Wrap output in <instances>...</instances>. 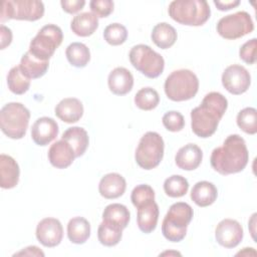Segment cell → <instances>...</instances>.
<instances>
[{
    "instance_id": "cell-7",
    "label": "cell",
    "mask_w": 257,
    "mask_h": 257,
    "mask_svg": "<svg viewBox=\"0 0 257 257\" xmlns=\"http://www.w3.org/2000/svg\"><path fill=\"white\" fill-rule=\"evenodd\" d=\"M128 57L132 65L149 78H156L164 71L165 60L163 56L149 45L138 44L133 46Z\"/></svg>"
},
{
    "instance_id": "cell-14",
    "label": "cell",
    "mask_w": 257,
    "mask_h": 257,
    "mask_svg": "<svg viewBox=\"0 0 257 257\" xmlns=\"http://www.w3.org/2000/svg\"><path fill=\"white\" fill-rule=\"evenodd\" d=\"M63 237V228L59 220L44 218L36 227V238L43 246L51 248L60 244Z\"/></svg>"
},
{
    "instance_id": "cell-6",
    "label": "cell",
    "mask_w": 257,
    "mask_h": 257,
    "mask_svg": "<svg viewBox=\"0 0 257 257\" xmlns=\"http://www.w3.org/2000/svg\"><path fill=\"white\" fill-rule=\"evenodd\" d=\"M30 111L20 102H8L0 111V126L5 136L13 140L22 139L27 131Z\"/></svg>"
},
{
    "instance_id": "cell-37",
    "label": "cell",
    "mask_w": 257,
    "mask_h": 257,
    "mask_svg": "<svg viewBox=\"0 0 257 257\" xmlns=\"http://www.w3.org/2000/svg\"><path fill=\"white\" fill-rule=\"evenodd\" d=\"M131 200L133 205L136 208H139L146 203L155 201V191L150 185H139L134 188L131 195Z\"/></svg>"
},
{
    "instance_id": "cell-9",
    "label": "cell",
    "mask_w": 257,
    "mask_h": 257,
    "mask_svg": "<svg viewBox=\"0 0 257 257\" xmlns=\"http://www.w3.org/2000/svg\"><path fill=\"white\" fill-rule=\"evenodd\" d=\"M63 33L59 26L47 24L43 26L30 41L29 52L36 58L48 61L56 48L61 44Z\"/></svg>"
},
{
    "instance_id": "cell-13",
    "label": "cell",
    "mask_w": 257,
    "mask_h": 257,
    "mask_svg": "<svg viewBox=\"0 0 257 257\" xmlns=\"http://www.w3.org/2000/svg\"><path fill=\"white\" fill-rule=\"evenodd\" d=\"M216 241L225 248H235L243 239L241 224L233 219H224L216 227Z\"/></svg>"
},
{
    "instance_id": "cell-22",
    "label": "cell",
    "mask_w": 257,
    "mask_h": 257,
    "mask_svg": "<svg viewBox=\"0 0 257 257\" xmlns=\"http://www.w3.org/2000/svg\"><path fill=\"white\" fill-rule=\"evenodd\" d=\"M137 222L139 229L146 233H152L158 224L159 219V206L155 201L144 204L143 206L137 208Z\"/></svg>"
},
{
    "instance_id": "cell-42",
    "label": "cell",
    "mask_w": 257,
    "mask_h": 257,
    "mask_svg": "<svg viewBox=\"0 0 257 257\" xmlns=\"http://www.w3.org/2000/svg\"><path fill=\"white\" fill-rule=\"evenodd\" d=\"M0 37H1V49H5L8 45H10L12 41V31L10 28L5 25L0 26Z\"/></svg>"
},
{
    "instance_id": "cell-8",
    "label": "cell",
    "mask_w": 257,
    "mask_h": 257,
    "mask_svg": "<svg viewBox=\"0 0 257 257\" xmlns=\"http://www.w3.org/2000/svg\"><path fill=\"white\" fill-rule=\"evenodd\" d=\"M164 140L156 132L146 133L140 140L136 150L137 164L145 170H152L159 166L164 157Z\"/></svg>"
},
{
    "instance_id": "cell-45",
    "label": "cell",
    "mask_w": 257,
    "mask_h": 257,
    "mask_svg": "<svg viewBox=\"0 0 257 257\" xmlns=\"http://www.w3.org/2000/svg\"><path fill=\"white\" fill-rule=\"evenodd\" d=\"M167 254H169V255H170V254H176V255H181V254H180L179 252H174V253H173V252H164V253H162L161 255H167Z\"/></svg>"
},
{
    "instance_id": "cell-16",
    "label": "cell",
    "mask_w": 257,
    "mask_h": 257,
    "mask_svg": "<svg viewBox=\"0 0 257 257\" xmlns=\"http://www.w3.org/2000/svg\"><path fill=\"white\" fill-rule=\"evenodd\" d=\"M75 158L76 156L72 147L63 140L56 141L48 150V160L56 169L69 167Z\"/></svg>"
},
{
    "instance_id": "cell-17",
    "label": "cell",
    "mask_w": 257,
    "mask_h": 257,
    "mask_svg": "<svg viewBox=\"0 0 257 257\" xmlns=\"http://www.w3.org/2000/svg\"><path fill=\"white\" fill-rule=\"evenodd\" d=\"M107 84L109 90L113 94L124 95L133 88L134 76L128 69L124 67H115L108 74Z\"/></svg>"
},
{
    "instance_id": "cell-10",
    "label": "cell",
    "mask_w": 257,
    "mask_h": 257,
    "mask_svg": "<svg viewBox=\"0 0 257 257\" xmlns=\"http://www.w3.org/2000/svg\"><path fill=\"white\" fill-rule=\"evenodd\" d=\"M44 14L43 2L37 0H4L1 3L0 21L10 19L36 21Z\"/></svg>"
},
{
    "instance_id": "cell-19",
    "label": "cell",
    "mask_w": 257,
    "mask_h": 257,
    "mask_svg": "<svg viewBox=\"0 0 257 257\" xmlns=\"http://www.w3.org/2000/svg\"><path fill=\"white\" fill-rule=\"evenodd\" d=\"M54 111L56 116L62 121L72 123L78 121L83 115V105L75 97H66L56 104Z\"/></svg>"
},
{
    "instance_id": "cell-15",
    "label": "cell",
    "mask_w": 257,
    "mask_h": 257,
    "mask_svg": "<svg viewBox=\"0 0 257 257\" xmlns=\"http://www.w3.org/2000/svg\"><path fill=\"white\" fill-rule=\"evenodd\" d=\"M57 122L48 116H42L35 120L31 127V138L38 146H47L58 135Z\"/></svg>"
},
{
    "instance_id": "cell-31",
    "label": "cell",
    "mask_w": 257,
    "mask_h": 257,
    "mask_svg": "<svg viewBox=\"0 0 257 257\" xmlns=\"http://www.w3.org/2000/svg\"><path fill=\"white\" fill-rule=\"evenodd\" d=\"M122 237V229L102 221L97 229V238L100 244L112 247L118 244Z\"/></svg>"
},
{
    "instance_id": "cell-38",
    "label": "cell",
    "mask_w": 257,
    "mask_h": 257,
    "mask_svg": "<svg viewBox=\"0 0 257 257\" xmlns=\"http://www.w3.org/2000/svg\"><path fill=\"white\" fill-rule=\"evenodd\" d=\"M164 126L170 132H180L185 126V119L182 113L176 110L168 111L164 114L163 118Z\"/></svg>"
},
{
    "instance_id": "cell-25",
    "label": "cell",
    "mask_w": 257,
    "mask_h": 257,
    "mask_svg": "<svg viewBox=\"0 0 257 257\" xmlns=\"http://www.w3.org/2000/svg\"><path fill=\"white\" fill-rule=\"evenodd\" d=\"M98 19L91 12H82L75 15L70 23V28L74 34L81 37H86L97 29Z\"/></svg>"
},
{
    "instance_id": "cell-12",
    "label": "cell",
    "mask_w": 257,
    "mask_h": 257,
    "mask_svg": "<svg viewBox=\"0 0 257 257\" xmlns=\"http://www.w3.org/2000/svg\"><path fill=\"white\" fill-rule=\"evenodd\" d=\"M222 84L230 93L242 94L248 90L251 84V76L244 66L232 64L225 68L222 74Z\"/></svg>"
},
{
    "instance_id": "cell-33",
    "label": "cell",
    "mask_w": 257,
    "mask_h": 257,
    "mask_svg": "<svg viewBox=\"0 0 257 257\" xmlns=\"http://www.w3.org/2000/svg\"><path fill=\"white\" fill-rule=\"evenodd\" d=\"M160 95L153 87H143L135 95L136 105L143 110H152L158 106Z\"/></svg>"
},
{
    "instance_id": "cell-20",
    "label": "cell",
    "mask_w": 257,
    "mask_h": 257,
    "mask_svg": "<svg viewBox=\"0 0 257 257\" xmlns=\"http://www.w3.org/2000/svg\"><path fill=\"white\" fill-rule=\"evenodd\" d=\"M126 188L124 178L117 173L104 175L98 185L99 194L105 199H116L120 197Z\"/></svg>"
},
{
    "instance_id": "cell-2",
    "label": "cell",
    "mask_w": 257,
    "mask_h": 257,
    "mask_svg": "<svg viewBox=\"0 0 257 257\" xmlns=\"http://www.w3.org/2000/svg\"><path fill=\"white\" fill-rule=\"evenodd\" d=\"M248 161L246 143L239 135L228 136L221 147L213 150L210 158L212 168L223 176L243 171Z\"/></svg>"
},
{
    "instance_id": "cell-32",
    "label": "cell",
    "mask_w": 257,
    "mask_h": 257,
    "mask_svg": "<svg viewBox=\"0 0 257 257\" xmlns=\"http://www.w3.org/2000/svg\"><path fill=\"white\" fill-rule=\"evenodd\" d=\"M7 85L11 92L23 94L30 87V79L21 72L19 65H17L9 70L7 74Z\"/></svg>"
},
{
    "instance_id": "cell-34",
    "label": "cell",
    "mask_w": 257,
    "mask_h": 257,
    "mask_svg": "<svg viewBox=\"0 0 257 257\" xmlns=\"http://www.w3.org/2000/svg\"><path fill=\"white\" fill-rule=\"evenodd\" d=\"M189 189L187 179L180 175H173L165 180L164 191L171 198H180L186 195Z\"/></svg>"
},
{
    "instance_id": "cell-11",
    "label": "cell",
    "mask_w": 257,
    "mask_h": 257,
    "mask_svg": "<svg viewBox=\"0 0 257 257\" xmlns=\"http://www.w3.org/2000/svg\"><path fill=\"white\" fill-rule=\"evenodd\" d=\"M254 30V23L250 14L246 11H239L222 17L217 23V32L225 39L234 40L251 33Z\"/></svg>"
},
{
    "instance_id": "cell-43",
    "label": "cell",
    "mask_w": 257,
    "mask_h": 257,
    "mask_svg": "<svg viewBox=\"0 0 257 257\" xmlns=\"http://www.w3.org/2000/svg\"><path fill=\"white\" fill-rule=\"evenodd\" d=\"M214 4L220 11H227L237 7L240 4V1L239 0H228V1L214 0Z\"/></svg>"
},
{
    "instance_id": "cell-44",
    "label": "cell",
    "mask_w": 257,
    "mask_h": 257,
    "mask_svg": "<svg viewBox=\"0 0 257 257\" xmlns=\"http://www.w3.org/2000/svg\"><path fill=\"white\" fill-rule=\"evenodd\" d=\"M44 256V253L37 246H28L23 250L15 253L13 256Z\"/></svg>"
},
{
    "instance_id": "cell-26",
    "label": "cell",
    "mask_w": 257,
    "mask_h": 257,
    "mask_svg": "<svg viewBox=\"0 0 257 257\" xmlns=\"http://www.w3.org/2000/svg\"><path fill=\"white\" fill-rule=\"evenodd\" d=\"M61 140L67 142L72 147L76 158L81 157L85 153L89 143L86 131L80 126H72L67 128L62 134Z\"/></svg>"
},
{
    "instance_id": "cell-5",
    "label": "cell",
    "mask_w": 257,
    "mask_h": 257,
    "mask_svg": "<svg viewBox=\"0 0 257 257\" xmlns=\"http://www.w3.org/2000/svg\"><path fill=\"white\" fill-rule=\"evenodd\" d=\"M164 89L167 97L173 101L189 100L198 92L199 79L189 69H178L166 78Z\"/></svg>"
},
{
    "instance_id": "cell-27",
    "label": "cell",
    "mask_w": 257,
    "mask_h": 257,
    "mask_svg": "<svg viewBox=\"0 0 257 257\" xmlns=\"http://www.w3.org/2000/svg\"><path fill=\"white\" fill-rule=\"evenodd\" d=\"M131 219L128 209L118 203L107 205L102 212V221L119 227L120 229L126 228Z\"/></svg>"
},
{
    "instance_id": "cell-39",
    "label": "cell",
    "mask_w": 257,
    "mask_h": 257,
    "mask_svg": "<svg viewBox=\"0 0 257 257\" xmlns=\"http://www.w3.org/2000/svg\"><path fill=\"white\" fill-rule=\"evenodd\" d=\"M256 45H257V39L252 38L248 41H246L239 50V56L240 58L247 64H254L256 61Z\"/></svg>"
},
{
    "instance_id": "cell-24",
    "label": "cell",
    "mask_w": 257,
    "mask_h": 257,
    "mask_svg": "<svg viewBox=\"0 0 257 257\" xmlns=\"http://www.w3.org/2000/svg\"><path fill=\"white\" fill-rule=\"evenodd\" d=\"M19 67L21 72L27 78L35 79L43 76L46 73L49 67V61L40 60L27 51L22 55Z\"/></svg>"
},
{
    "instance_id": "cell-4",
    "label": "cell",
    "mask_w": 257,
    "mask_h": 257,
    "mask_svg": "<svg viewBox=\"0 0 257 257\" xmlns=\"http://www.w3.org/2000/svg\"><path fill=\"white\" fill-rule=\"evenodd\" d=\"M193 208L184 202L173 204L167 212L163 223L162 233L171 242L182 241L187 234V227L193 219Z\"/></svg>"
},
{
    "instance_id": "cell-3",
    "label": "cell",
    "mask_w": 257,
    "mask_h": 257,
    "mask_svg": "<svg viewBox=\"0 0 257 257\" xmlns=\"http://www.w3.org/2000/svg\"><path fill=\"white\" fill-rule=\"evenodd\" d=\"M168 12L173 20L189 26H201L211 15L210 6L205 0H175L170 3Z\"/></svg>"
},
{
    "instance_id": "cell-23",
    "label": "cell",
    "mask_w": 257,
    "mask_h": 257,
    "mask_svg": "<svg viewBox=\"0 0 257 257\" xmlns=\"http://www.w3.org/2000/svg\"><path fill=\"white\" fill-rule=\"evenodd\" d=\"M218 196L215 185L208 181H201L194 185L191 191L192 201L199 207H208L212 205Z\"/></svg>"
},
{
    "instance_id": "cell-30",
    "label": "cell",
    "mask_w": 257,
    "mask_h": 257,
    "mask_svg": "<svg viewBox=\"0 0 257 257\" xmlns=\"http://www.w3.org/2000/svg\"><path fill=\"white\" fill-rule=\"evenodd\" d=\"M68 62L75 67H84L90 60L88 47L81 42H72L65 50Z\"/></svg>"
},
{
    "instance_id": "cell-35",
    "label": "cell",
    "mask_w": 257,
    "mask_h": 257,
    "mask_svg": "<svg viewBox=\"0 0 257 257\" xmlns=\"http://www.w3.org/2000/svg\"><path fill=\"white\" fill-rule=\"evenodd\" d=\"M238 126L248 135L257 133V110L254 107H245L237 114Z\"/></svg>"
},
{
    "instance_id": "cell-18",
    "label": "cell",
    "mask_w": 257,
    "mask_h": 257,
    "mask_svg": "<svg viewBox=\"0 0 257 257\" xmlns=\"http://www.w3.org/2000/svg\"><path fill=\"white\" fill-rule=\"evenodd\" d=\"M203 152L195 144H187L182 147L176 154V165L185 171L196 170L202 162Z\"/></svg>"
},
{
    "instance_id": "cell-1",
    "label": "cell",
    "mask_w": 257,
    "mask_h": 257,
    "mask_svg": "<svg viewBox=\"0 0 257 257\" xmlns=\"http://www.w3.org/2000/svg\"><path fill=\"white\" fill-rule=\"evenodd\" d=\"M227 107L228 100L222 93L217 91L207 93L201 104L191 111L193 133L203 139L213 136Z\"/></svg>"
},
{
    "instance_id": "cell-21",
    "label": "cell",
    "mask_w": 257,
    "mask_h": 257,
    "mask_svg": "<svg viewBox=\"0 0 257 257\" xmlns=\"http://www.w3.org/2000/svg\"><path fill=\"white\" fill-rule=\"evenodd\" d=\"M20 170L17 162L10 156H0V186L3 189L14 188L19 181Z\"/></svg>"
},
{
    "instance_id": "cell-41",
    "label": "cell",
    "mask_w": 257,
    "mask_h": 257,
    "mask_svg": "<svg viewBox=\"0 0 257 257\" xmlns=\"http://www.w3.org/2000/svg\"><path fill=\"white\" fill-rule=\"evenodd\" d=\"M60 4L63 11L69 14H74L80 11L84 7L85 1L84 0H61Z\"/></svg>"
},
{
    "instance_id": "cell-29",
    "label": "cell",
    "mask_w": 257,
    "mask_h": 257,
    "mask_svg": "<svg viewBox=\"0 0 257 257\" xmlns=\"http://www.w3.org/2000/svg\"><path fill=\"white\" fill-rule=\"evenodd\" d=\"M90 236V224L83 217H74L67 224V237L74 244H83Z\"/></svg>"
},
{
    "instance_id": "cell-40",
    "label": "cell",
    "mask_w": 257,
    "mask_h": 257,
    "mask_svg": "<svg viewBox=\"0 0 257 257\" xmlns=\"http://www.w3.org/2000/svg\"><path fill=\"white\" fill-rule=\"evenodd\" d=\"M90 9L96 17H107L113 11V2L111 0H92L89 2Z\"/></svg>"
},
{
    "instance_id": "cell-36",
    "label": "cell",
    "mask_w": 257,
    "mask_h": 257,
    "mask_svg": "<svg viewBox=\"0 0 257 257\" xmlns=\"http://www.w3.org/2000/svg\"><path fill=\"white\" fill-rule=\"evenodd\" d=\"M103 38L110 45H120L127 38V30L120 23H111L104 28Z\"/></svg>"
},
{
    "instance_id": "cell-28",
    "label": "cell",
    "mask_w": 257,
    "mask_h": 257,
    "mask_svg": "<svg viewBox=\"0 0 257 257\" xmlns=\"http://www.w3.org/2000/svg\"><path fill=\"white\" fill-rule=\"evenodd\" d=\"M176 29L167 22L158 23L152 31L151 38L153 42L162 49H167L173 46L177 40Z\"/></svg>"
}]
</instances>
